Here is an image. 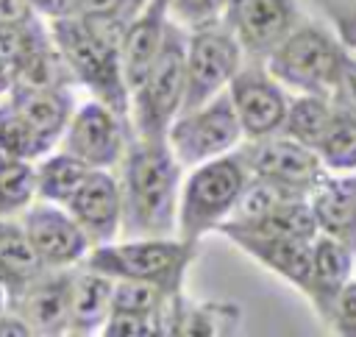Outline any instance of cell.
Segmentation results:
<instances>
[{"label":"cell","mask_w":356,"mask_h":337,"mask_svg":"<svg viewBox=\"0 0 356 337\" xmlns=\"http://www.w3.org/2000/svg\"><path fill=\"white\" fill-rule=\"evenodd\" d=\"M181 162L167 139H142L128 150L122 181V217L131 234L167 237L178 228Z\"/></svg>","instance_id":"cell-1"},{"label":"cell","mask_w":356,"mask_h":337,"mask_svg":"<svg viewBox=\"0 0 356 337\" xmlns=\"http://www.w3.org/2000/svg\"><path fill=\"white\" fill-rule=\"evenodd\" d=\"M125 25L117 17H61L53 22V39L70 72L86 84L100 103L117 114L128 111V86L120 64Z\"/></svg>","instance_id":"cell-2"},{"label":"cell","mask_w":356,"mask_h":337,"mask_svg":"<svg viewBox=\"0 0 356 337\" xmlns=\"http://www.w3.org/2000/svg\"><path fill=\"white\" fill-rule=\"evenodd\" d=\"M248 181V167L239 156H217L192 170L181 189L178 201V234L184 242L197 245V240L217 228L231 209Z\"/></svg>","instance_id":"cell-3"},{"label":"cell","mask_w":356,"mask_h":337,"mask_svg":"<svg viewBox=\"0 0 356 337\" xmlns=\"http://www.w3.org/2000/svg\"><path fill=\"white\" fill-rule=\"evenodd\" d=\"M345 64L348 58L339 45L317 28H300L295 33H286L267 53L270 75L303 95L328 97L331 92H337Z\"/></svg>","instance_id":"cell-4"},{"label":"cell","mask_w":356,"mask_h":337,"mask_svg":"<svg viewBox=\"0 0 356 337\" xmlns=\"http://www.w3.org/2000/svg\"><path fill=\"white\" fill-rule=\"evenodd\" d=\"M186 95V42L175 25L167 22L164 45L159 58L145 78V84L134 92V120L142 139H167L172 120L184 109Z\"/></svg>","instance_id":"cell-5"},{"label":"cell","mask_w":356,"mask_h":337,"mask_svg":"<svg viewBox=\"0 0 356 337\" xmlns=\"http://www.w3.org/2000/svg\"><path fill=\"white\" fill-rule=\"evenodd\" d=\"M195 256V245L184 240H134L122 245H97L86 259L89 270H97L111 279H147L164 284L170 292L181 290L184 270Z\"/></svg>","instance_id":"cell-6"},{"label":"cell","mask_w":356,"mask_h":337,"mask_svg":"<svg viewBox=\"0 0 356 337\" xmlns=\"http://www.w3.org/2000/svg\"><path fill=\"white\" fill-rule=\"evenodd\" d=\"M239 136L242 125L236 120L234 103L228 92H220L203 106L181 111L167 131V145L181 167H197L209 159L228 153L239 142Z\"/></svg>","instance_id":"cell-7"},{"label":"cell","mask_w":356,"mask_h":337,"mask_svg":"<svg viewBox=\"0 0 356 337\" xmlns=\"http://www.w3.org/2000/svg\"><path fill=\"white\" fill-rule=\"evenodd\" d=\"M239 56L242 45L228 25H217V19L195 25L186 39V95L181 111H192L220 95L239 72Z\"/></svg>","instance_id":"cell-8"},{"label":"cell","mask_w":356,"mask_h":337,"mask_svg":"<svg viewBox=\"0 0 356 337\" xmlns=\"http://www.w3.org/2000/svg\"><path fill=\"white\" fill-rule=\"evenodd\" d=\"M239 159L250 170V175H264L273 181L289 184L306 195L325 178V164L317 156V150L286 134L275 139L261 136Z\"/></svg>","instance_id":"cell-9"},{"label":"cell","mask_w":356,"mask_h":337,"mask_svg":"<svg viewBox=\"0 0 356 337\" xmlns=\"http://www.w3.org/2000/svg\"><path fill=\"white\" fill-rule=\"evenodd\" d=\"M228 97L234 103L242 134L250 139H261L275 134L286 117V97L273 84V78L256 70H239L228 84Z\"/></svg>","instance_id":"cell-10"},{"label":"cell","mask_w":356,"mask_h":337,"mask_svg":"<svg viewBox=\"0 0 356 337\" xmlns=\"http://www.w3.org/2000/svg\"><path fill=\"white\" fill-rule=\"evenodd\" d=\"M120 114L106 103H86L67 128V150L89 167H111L122 153Z\"/></svg>","instance_id":"cell-11"},{"label":"cell","mask_w":356,"mask_h":337,"mask_svg":"<svg viewBox=\"0 0 356 337\" xmlns=\"http://www.w3.org/2000/svg\"><path fill=\"white\" fill-rule=\"evenodd\" d=\"M67 209L75 217V223L83 228L89 242L103 245L120 228V220H122V192H120L117 181L106 170L92 167L86 181L70 198Z\"/></svg>","instance_id":"cell-12"},{"label":"cell","mask_w":356,"mask_h":337,"mask_svg":"<svg viewBox=\"0 0 356 337\" xmlns=\"http://www.w3.org/2000/svg\"><path fill=\"white\" fill-rule=\"evenodd\" d=\"M228 31L250 53H270L292 22L289 0H228L225 3Z\"/></svg>","instance_id":"cell-13"},{"label":"cell","mask_w":356,"mask_h":337,"mask_svg":"<svg viewBox=\"0 0 356 337\" xmlns=\"http://www.w3.org/2000/svg\"><path fill=\"white\" fill-rule=\"evenodd\" d=\"M167 33V0H150L147 8L131 19L120 42V64L128 92H136L150 75Z\"/></svg>","instance_id":"cell-14"},{"label":"cell","mask_w":356,"mask_h":337,"mask_svg":"<svg viewBox=\"0 0 356 337\" xmlns=\"http://www.w3.org/2000/svg\"><path fill=\"white\" fill-rule=\"evenodd\" d=\"M22 228L39 259L53 267L78 262L89 248V237L75 223V217L56 206H33L25 214Z\"/></svg>","instance_id":"cell-15"},{"label":"cell","mask_w":356,"mask_h":337,"mask_svg":"<svg viewBox=\"0 0 356 337\" xmlns=\"http://www.w3.org/2000/svg\"><path fill=\"white\" fill-rule=\"evenodd\" d=\"M320 234L345 242L356 253V175L323 178L309 192Z\"/></svg>","instance_id":"cell-16"},{"label":"cell","mask_w":356,"mask_h":337,"mask_svg":"<svg viewBox=\"0 0 356 337\" xmlns=\"http://www.w3.org/2000/svg\"><path fill=\"white\" fill-rule=\"evenodd\" d=\"M17 298L22 320L31 326V331L61 334L70 326L72 276H39Z\"/></svg>","instance_id":"cell-17"},{"label":"cell","mask_w":356,"mask_h":337,"mask_svg":"<svg viewBox=\"0 0 356 337\" xmlns=\"http://www.w3.org/2000/svg\"><path fill=\"white\" fill-rule=\"evenodd\" d=\"M350 265H353V251L345 242L328 234H317L312 240V279L306 295L314 301V306L325 320H331L334 301L339 290L348 284Z\"/></svg>","instance_id":"cell-18"},{"label":"cell","mask_w":356,"mask_h":337,"mask_svg":"<svg viewBox=\"0 0 356 337\" xmlns=\"http://www.w3.org/2000/svg\"><path fill=\"white\" fill-rule=\"evenodd\" d=\"M236 242L245 253L259 259L264 267L275 270L303 292L309 290L312 279V240L300 237H236Z\"/></svg>","instance_id":"cell-19"},{"label":"cell","mask_w":356,"mask_h":337,"mask_svg":"<svg viewBox=\"0 0 356 337\" xmlns=\"http://www.w3.org/2000/svg\"><path fill=\"white\" fill-rule=\"evenodd\" d=\"M228 240H236V237H300V240H314L320 234L317 228V217L312 212V203H309V195L306 198H295L273 212H267L264 217H256V220H245V223H236V220H222L217 226Z\"/></svg>","instance_id":"cell-20"},{"label":"cell","mask_w":356,"mask_h":337,"mask_svg":"<svg viewBox=\"0 0 356 337\" xmlns=\"http://www.w3.org/2000/svg\"><path fill=\"white\" fill-rule=\"evenodd\" d=\"M44 270L36 248L31 245L25 228L6 223L0 217V279L6 281L8 292L17 298L31 281H36Z\"/></svg>","instance_id":"cell-21"},{"label":"cell","mask_w":356,"mask_h":337,"mask_svg":"<svg viewBox=\"0 0 356 337\" xmlns=\"http://www.w3.org/2000/svg\"><path fill=\"white\" fill-rule=\"evenodd\" d=\"M11 106L50 142L58 139V134L67 128L70 120V95L61 86H50V89L11 86Z\"/></svg>","instance_id":"cell-22"},{"label":"cell","mask_w":356,"mask_h":337,"mask_svg":"<svg viewBox=\"0 0 356 337\" xmlns=\"http://www.w3.org/2000/svg\"><path fill=\"white\" fill-rule=\"evenodd\" d=\"M111 292H114L111 276H103L97 270L75 276L72 279V304H70L72 331L83 334L97 326H106V318L111 315Z\"/></svg>","instance_id":"cell-23"},{"label":"cell","mask_w":356,"mask_h":337,"mask_svg":"<svg viewBox=\"0 0 356 337\" xmlns=\"http://www.w3.org/2000/svg\"><path fill=\"white\" fill-rule=\"evenodd\" d=\"M334 117H337V109L325 100V95H303V97L289 103L281 128H284L286 136H292V139L317 150V145L323 142Z\"/></svg>","instance_id":"cell-24"},{"label":"cell","mask_w":356,"mask_h":337,"mask_svg":"<svg viewBox=\"0 0 356 337\" xmlns=\"http://www.w3.org/2000/svg\"><path fill=\"white\" fill-rule=\"evenodd\" d=\"M295 198H306V192L289 187V184H281V181H273V178H264V175H250L231 209V220L236 223H245V220H256V217H264L267 212L295 201Z\"/></svg>","instance_id":"cell-25"},{"label":"cell","mask_w":356,"mask_h":337,"mask_svg":"<svg viewBox=\"0 0 356 337\" xmlns=\"http://www.w3.org/2000/svg\"><path fill=\"white\" fill-rule=\"evenodd\" d=\"M89 164L81 162L78 156H72L70 150L47 159L39 170H36V192L44 201L53 203H70V198L78 192V187L86 181L89 175Z\"/></svg>","instance_id":"cell-26"},{"label":"cell","mask_w":356,"mask_h":337,"mask_svg":"<svg viewBox=\"0 0 356 337\" xmlns=\"http://www.w3.org/2000/svg\"><path fill=\"white\" fill-rule=\"evenodd\" d=\"M53 142L36 131L11 103L0 109V153L17 156V159H36L42 156Z\"/></svg>","instance_id":"cell-27"},{"label":"cell","mask_w":356,"mask_h":337,"mask_svg":"<svg viewBox=\"0 0 356 337\" xmlns=\"http://www.w3.org/2000/svg\"><path fill=\"white\" fill-rule=\"evenodd\" d=\"M36 192V170L28 159L0 153V217H8L31 203Z\"/></svg>","instance_id":"cell-28"},{"label":"cell","mask_w":356,"mask_h":337,"mask_svg":"<svg viewBox=\"0 0 356 337\" xmlns=\"http://www.w3.org/2000/svg\"><path fill=\"white\" fill-rule=\"evenodd\" d=\"M317 156L328 170H356V111H337Z\"/></svg>","instance_id":"cell-29"},{"label":"cell","mask_w":356,"mask_h":337,"mask_svg":"<svg viewBox=\"0 0 356 337\" xmlns=\"http://www.w3.org/2000/svg\"><path fill=\"white\" fill-rule=\"evenodd\" d=\"M47 39L42 36V31L33 25V19L28 22H17V25H0V64L8 70V75H14V70L36 50L42 47Z\"/></svg>","instance_id":"cell-30"},{"label":"cell","mask_w":356,"mask_h":337,"mask_svg":"<svg viewBox=\"0 0 356 337\" xmlns=\"http://www.w3.org/2000/svg\"><path fill=\"white\" fill-rule=\"evenodd\" d=\"M159 326H164L161 315H142V312L111 309V315L106 318L103 334H108V337H147V334H161Z\"/></svg>","instance_id":"cell-31"},{"label":"cell","mask_w":356,"mask_h":337,"mask_svg":"<svg viewBox=\"0 0 356 337\" xmlns=\"http://www.w3.org/2000/svg\"><path fill=\"white\" fill-rule=\"evenodd\" d=\"M225 3L228 0H167V11H178V17L192 25H203L217 19Z\"/></svg>","instance_id":"cell-32"},{"label":"cell","mask_w":356,"mask_h":337,"mask_svg":"<svg viewBox=\"0 0 356 337\" xmlns=\"http://www.w3.org/2000/svg\"><path fill=\"white\" fill-rule=\"evenodd\" d=\"M331 323L337 326V331L356 337V281H348L339 290L334 309H331Z\"/></svg>","instance_id":"cell-33"},{"label":"cell","mask_w":356,"mask_h":337,"mask_svg":"<svg viewBox=\"0 0 356 337\" xmlns=\"http://www.w3.org/2000/svg\"><path fill=\"white\" fill-rule=\"evenodd\" d=\"M128 8H131V0H75L78 17H117V19H122V14Z\"/></svg>","instance_id":"cell-34"},{"label":"cell","mask_w":356,"mask_h":337,"mask_svg":"<svg viewBox=\"0 0 356 337\" xmlns=\"http://www.w3.org/2000/svg\"><path fill=\"white\" fill-rule=\"evenodd\" d=\"M33 14L31 0H0V25L28 22Z\"/></svg>","instance_id":"cell-35"},{"label":"cell","mask_w":356,"mask_h":337,"mask_svg":"<svg viewBox=\"0 0 356 337\" xmlns=\"http://www.w3.org/2000/svg\"><path fill=\"white\" fill-rule=\"evenodd\" d=\"M31 6L53 19H61V17H75V0H31Z\"/></svg>","instance_id":"cell-36"},{"label":"cell","mask_w":356,"mask_h":337,"mask_svg":"<svg viewBox=\"0 0 356 337\" xmlns=\"http://www.w3.org/2000/svg\"><path fill=\"white\" fill-rule=\"evenodd\" d=\"M339 89L345 92L350 111H356V64H353V61H348V64H345V70H342V81H339Z\"/></svg>","instance_id":"cell-37"},{"label":"cell","mask_w":356,"mask_h":337,"mask_svg":"<svg viewBox=\"0 0 356 337\" xmlns=\"http://www.w3.org/2000/svg\"><path fill=\"white\" fill-rule=\"evenodd\" d=\"M0 334H33L22 318H0Z\"/></svg>","instance_id":"cell-38"},{"label":"cell","mask_w":356,"mask_h":337,"mask_svg":"<svg viewBox=\"0 0 356 337\" xmlns=\"http://www.w3.org/2000/svg\"><path fill=\"white\" fill-rule=\"evenodd\" d=\"M8 86H11V75H8V70L0 64V95H3Z\"/></svg>","instance_id":"cell-39"},{"label":"cell","mask_w":356,"mask_h":337,"mask_svg":"<svg viewBox=\"0 0 356 337\" xmlns=\"http://www.w3.org/2000/svg\"><path fill=\"white\" fill-rule=\"evenodd\" d=\"M6 295H8V287H6V281L0 279V312H3V306H6Z\"/></svg>","instance_id":"cell-40"}]
</instances>
